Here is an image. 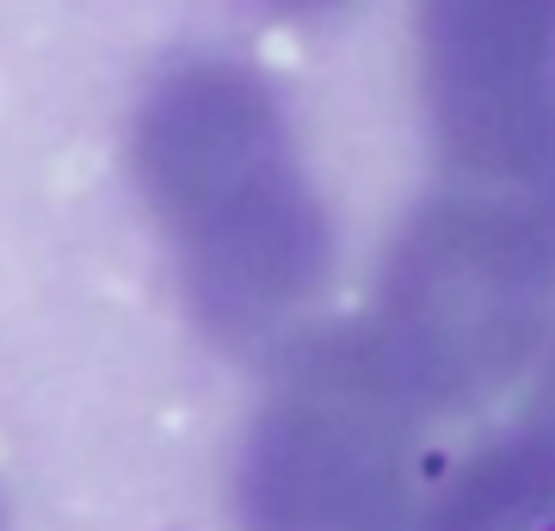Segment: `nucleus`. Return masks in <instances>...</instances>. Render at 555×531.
<instances>
[{"mask_svg":"<svg viewBox=\"0 0 555 531\" xmlns=\"http://www.w3.org/2000/svg\"><path fill=\"white\" fill-rule=\"evenodd\" d=\"M426 420L364 322L290 346L241 451V531H420Z\"/></svg>","mask_w":555,"mask_h":531,"instance_id":"7ed1b4c3","label":"nucleus"},{"mask_svg":"<svg viewBox=\"0 0 555 531\" xmlns=\"http://www.w3.org/2000/svg\"><path fill=\"white\" fill-rule=\"evenodd\" d=\"M364 328L426 414L488 402L555 328V198L438 180L395 229Z\"/></svg>","mask_w":555,"mask_h":531,"instance_id":"f03ea898","label":"nucleus"},{"mask_svg":"<svg viewBox=\"0 0 555 531\" xmlns=\"http://www.w3.org/2000/svg\"><path fill=\"white\" fill-rule=\"evenodd\" d=\"M549 352H543V371H537V420H543V427H555V328H549V340H543Z\"/></svg>","mask_w":555,"mask_h":531,"instance_id":"0eeeda50","label":"nucleus"},{"mask_svg":"<svg viewBox=\"0 0 555 531\" xmlns=\"http://www.w3.org/2000/svg\"><path fill=\"white\" fill-rule=\"evenodd\" d=\"M543 531H555V519H549V525H543Z\"/></svg>","mask_w":555,"mask_h":531,"instance_id":"6e6552de","label":"nucleus"},{"mask_svg":"<svg viewBox=\"0 0 555 531\" xmlns=\"http://www.w3.org/2000/svg\"><path fill=\"white\" fill-rule=\"evenodd\" d=\"M136 167L179 285L216 340H278L315 303L333 229L284 105L253 68H179L142 112Z\"/></svg>","mask_w":555,"mask_h":531,"instance_id":"f257e3e1","label":"nucleus"},{"mask_svg":"<svg viewBox=\"0 0 555 531\" xmlns=\"http://www.w3.org/2000/svg\"><path fill=\"white\" fill-rule=\"evenodd\" d=\"M253 7H266L290 25H309V19H333L340 7H352V0H253Z\"/></svg>","mask_w":555,"mask_h":531,"instance_id":"423d86ee","label":"nucleus"},{"mask_svg":"<svg viewBox=\"0 0 555 531\" xmlns=\"http://www.w3.org/2000/svg\"><path fill=\"white\" fill-rule=\"evenodd\" d=\"M438 180L555 198V0H414Z\"/></svg>","mask_w":555,"mask_h":531,"instance_id":"20e7f679","label":"nucleus"},{"mask_svg":"<svg viewBox=\"0 0 555 531\" xmlns=\"http://www.w3.org/2000/svg\"><path fill=\"white\" fill-rule=\"evenodd\" d=\"M555 519V427L531 414L432 482L420 531H543Z\"/></svg>","mask_w":555,"mask_h":531,"instance_id":"39448f33","label":"nucleus"}]
</instances>
